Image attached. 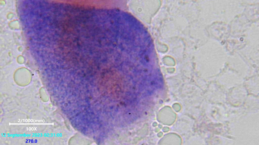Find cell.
<instances>
[{
  "instance_id": "cell-1",
  "label": "cell",
  "mask_w": 259,
  "mask_h": 145,
  "mask_svg": "<svg viewBox=\"0 0 259 145\" xmlns=\"http://www.w3.org/2000/svg\"><path fill=\"white\" fill-rule=\"evenodd\" d=\"M149 3L147 0H132L128 3L129 9L138 19L147 24L149 16Z\"/></svg>"
}]
</instances>
